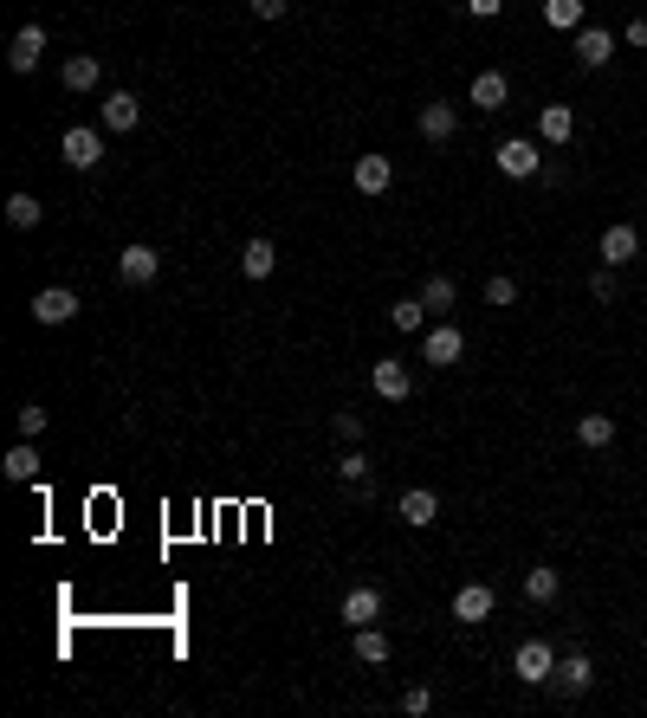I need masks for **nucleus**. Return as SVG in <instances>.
<instances>
[{
  "label": "nucleus",
  "mask_w": 647,
  "mask_h": 718,
  "mask_svg": "<svg viewBox=\"0 0 647 718\" xmlns=\"http://www.w3.org/2000/svg\"><path fill=\"white\" fill-rule=\"evenodd\" d=\"M466 356V330L453 324V317H440V324L421 330V363H434V369H453Z\"/></svg>",
  "instance_id": "f257e3e1"
},
{
  "label": "nucleus",
  "mask_w": 647,
  "mask_h": 718,
  "mask_svg": "<svg viewBox=\"0 0 647 718\" xmlns=\"http://www.w3.org/2000/svg\"><path fill=\"white\" fill-rule=\"evenodd\" d=\"M492 162H499V175H505V182H531V175L544 169V149L531 143V136H505V143L492 149Z\"/></svg>",
  "instance_id": "f03ea898"
},
{
  "label": "nucleus",
  "mask_w": 647,
  "mask_h": 718,
  "mask_svg": "<svg viewBox=\"0 0 647 718\" xmlns=\"http://www.w3.org/2000/svg\"><path fill=\"white\" fill-rule=\"evenodd\" d=\"M512 673L525 686H550V680H557V647H550V641H518Z\"/></svg>",
  "instance_id": "7ed1b4c3"
},
{
  "label": "nucleus",
  "mask_w": 647,
  "mask_h": 718,
  "mask_svg": "<svg viewBox=\"0 0 647 718\" xmlns=\"http://www.w3.org/2000/svg\"><path fill=\"white\" fill-rule=\"evenodd\" d=\"M59 156H65V169L91 175V169L104 162V136H98V130H85V123H72V130L59 136Z\"/></svg>",
  "instance_id": "20e7f679"
},
{
  "label": "nucleus",
  "mask_w": 647,
  "mask_h": 718,
  "mask_svg": "<svg viewBox=\"0 0 647 718\" xmlns=\"http://www.w3.org/2000/svg\"><path fill=\"white\" fill-rule=\"evenodd\" d=\"M33 317L46 330L72 324V317H78V292H72V285H46V292H33Z\"/></svg>",
  "instance_id": "39448f33"
},
{
  "label": "nucleus",
  "mask_w": 647,
  "mask_h": 718,
  "mask_svg": "<svg viewBox=\"0 0 647 718\" xmlns=\"http://www.w3.org/2000/svg\"><path fill=\"white\" fill-rule=\"evenodd\" d=\"M337 615L350 621V628H369V621H382V589H376V583H356V589H343Z\"/></svg>",
  "instance_id": "423d86ee"
},
{
  "label": "nucleus",
  "mask_w": 647,
  "mask_h": 718,
  "mask_svg": "<svg viewBox=\"0 0 647 718\" xmlns=\"http://www.w3.org/2000/svg\"><path fill=\"white\" fill-rule=\"evenodd\" d=\"M596 253H602V266H628V259L641 253V233L628 227V220H609V227H602V240H596Z\"/></svg>",
  "instance_id": "0eeeda50"
},
{
  "label": "nucleus",
  "mask_w": 647,
  "mask_h": 718,
  "mask_svg": "<svg viewBox=\"0 0 647 718\" xmlns=\"http://www.w3.org/2000/svg\"><path fill=\"white\" fill-rule=\"evenodd\" d=\"M156 272H162V253H156V246L136 240V246H123V253H117V279H123V285H149Z\"/></svg>",
  "instance_id": "6e6552de"
},
{
  "label": "nucleus",
  "mask_w": 647,
  "mask_h": 718,
  "mask_svg": "<svg viewBox=\"0 0 647 718\" xmlns=\"http://www.w3.org/2000/svg\"><path fill=\"white\" fill-rule=\"evenodd\" d=\"M369 382H376L382 402H408V395H415V376L402 369V356H382V363L369 369Z\"/></svg>",
  "instance_id": "1a4fd4ad"
},
{
  "label": "nucleus",
  "mask_w": 647,
  "mask_h": 718,
  "mask_svg": "<svg viewBox=\"0 0 647 718\" xmlns=\"http://www.w3.org/2000/svg\"><path fill=\"white\" fill-rule=\"evenodd\" d=\"M39 59H46V26H20L13 46H7V65L26 78V72H39Z\"/></svg>",
  "instance_id": "9d476101"
},
{
  "label": "nucleus",
  "mask_w": 647,
  "mask_h": 718,
  "mask_svg": "<svg viewBox=\"0 0 647 718\" xmlns=\"http://www.w3.org/2000/svg\"><path fill=\"white\" fill-rule=\"evenodd\" d=\"M98 117H104V130H136V123H143V98H136V91H104Z\"/></svg>",
  "instance_id": "9b49d317"
},
{
  "label": "nucleus",
  "mask_w": 647,
  "mask_h": 718,
  "mask_svg": "<svg viewBox=\"0 0 647 718\" xmlns=\"http://www.w3.org/2000/svg\"><path fill=\"white\" fill-rule=\"evenodd\" d=\"M609 59H615V33H602V26H583V33H576V65H583V72H602Z\"/></svg>",
  "instance_id": "f8f14e48"
},
{
  "label": "nucleus",
  "mask_w": 647,
  "mask_h": 718,
  "mask_svg": "<svg viewBox=\"0 0 647 718\" xmlns=\"http://www.w3.org/2000/svg\"><path fill=\"white\" fill-rule=\"evenodd\" d=\"M350 182H356V195H382V188L395 182V162L389 156H356L350 162Z\"/></svg>",
  "instance_id": "ddd939ff"
},
{
  "label": "nucleus",
  "mask_w": 647,
  "mask_h": 718,
  "mask_svg": "<svg viewBox=\"0 0 647 718\" xmlns=\"http://www.w3.org/2000/svg\"><path fill=\"white\" fill-rule=\"evenodd\" d=\"M421 136H428V143H453V130H460V110H453L447 98H434V104H421Z\"/></svg>",
  "instance_id": "4468645a"
},
{
  "label": "nucleus",
  "mask_w": 647,
  "mask_h": 718,
  "mask_svg": "<svg viewBox=\"0 0 647 718\" xmlns=\"http://www.w3.org/2000/svg\"><path fill=\"white\" fill-rule=\"evenodd\" d=\"M395 512H402V524H408V531H428V524L440 518V499H434L428 486H408V492H402V505H395Z\"/></svg>",
  "instance_id": "2eb2a0df"
},
{
  "label": "nucleus",
  "mask_w": 647,
  "mask_h": 718,
  "mask_svg": "<svg viewBox=\"0 0 647 718\" xmlns=\"http://www.w3.org/2000/svg\"><path fill=\"white\" fill-rule=\"evenodd\" d=\"M589 686H596V660H589V654H563L557 660V693H589Z\"/></svg>",
  "instance_id": "dca6fc26"
},
{
  "label": "nucleus",
  "mask_w": 647,
  "mask_h": 718,
  "mask_svg": "<svg viewBox=\"0 0 647 718\" xmlns=\"http://www.w3.org/2000/svg\"><path fill=\"white\" fill-rule=\"evenodd\" d=\"M486 615H492V589L486 583H460V589H453V621L473 628V621H486Z\"/></svg>",
  "instance_id": "f3484780"
},
{
  "label": "nucleus",
  "mask_w": 647,
  "mask_h": 718,
  "mask_svg": "<svg viewBox=\"0 0 647 718\" xmlns=\"http://www.w3.org/2000/svg\"><path fill=\"white\" fill-rule=\"evenodd\" d=\"M538 136H544L550 149H563V143L576 136V110H570V104H544V110H538Z\"/></svg>",
  "instance_id": "a211bd4d"
},
{
  "label": "nucleus",
  "mask_w": 647,
  "mask_h": 718,
  "mask_svg": "<svg viewBox=\"0 0 647 718\" xmlns=\"http://www.w3.org/2000/svg\"><path fill=\"white\" fill-rule=\"evenodd\" d=\"M544 26L550 33H583V13H589V0H544Z\"/></svg>",
  "instance_id": "6ab92c4d"
},
{
  "label": "nucleus",
  "mask_w": 647,
  "mask_h": 718,
  "mask_svg": "<svg viewBox=\"0 0 647 718\" xmlns=\"http://www.w3.org/2000/svg\"><path fill=\"white\" fill-rule=\"evenodd\" d=\"M65 91H98L104 85V65H98V52H78V59H65Z\"/></svg>",
  "instance_id": "aec40b11"
},
{
  "label": "nucleus",
  "mask_w": 647,
  "mask_h": 718,
  "mask_svg": "<svg viewBox=\"0 0 647 718\" xmlns=\"http://www.w3.org/2000/svg\"><path fill=\"white\" fill-rule=\"evenodd\" d=\"M272 266H279V246L272 240H246L240 246V272L246 279H272Z\"/></svg>",
  "instance_id": "412c9836"
},
{
  "label": "nucleus",
  "mask_w": 647,
  "mask_h": 718,
  "mask_svg": "<svg viewBox=\"0 0 647 718\" xmlns=\"http://www.w3.org/2000/svg\"><path fill=\"white\" fill-rule=\"evenodd\" d=\"M350 647H356L363 667H382V660H389V634H382L376 621H369V628H350Z\"/></svg>",
  "instance_id": "4be33fe9"
},
{
  "label": "nucleus",
  "mask_w": 647,
  "mask_h": 718,
  "mask_svg": "<svg viewBox=\"0 0 647 718\" xmlns=\"http://www.w3.org/2000/svg\"><path fill=\"white\" fill-rule=\"evenodd\" d=\"M557 570H550V563H531L525 570V602H538V609H550V602H557Z\"/></svg>",
  "instance_id": "5701e85b"
},
{
  "label": "nucleus",
  "mask_w": 647,
  "mask_h": 718,
  "mask_svg": "<svg viewBox=\"0 0 647 718\" xmlns=\"http://www.w3.org/2000/svg\"><path fill=\"white\" fill-rule=\"evenodd\" d=\"M505 98H512L505 72H479V78H473V104H479V110H505Z\"/></svg>",
  "instance_id": "b1692460"
},
{
  "label": "nucleus",
  "mask_w": 647,
  "mask_h": 718,
  "mask_svg": "<svg viewBox=\"0 0 647 718\" xmlns=\"http://www.w3.org/2000/svg\"><path fill=\"white\" fill-rule=\"evenodd\" d=\"M576 440H583V447H615V414H583V421H576Z\"/></svg>",
  "instance_id": "393cba45"
},
{
  "label": "nucleus",
  "mask_w": 647,
  "mask_h": 718,
  "mask_svg": "<svg viewBox=\"0 0 647 718\" xmlns=\"http://www.w3.org/2000/svg\"><path fill=\"white\" fill-rule=\"evenodd\" d=\"M389 324L402 330V337H421V330H428V305H421V298H402V305H389Z\"/></svg>",
  "instance_id": "a878e982"
},
{
  "label": "nucleus",
  "mask_w": 647,
  "mask_h": 718,
  "mask_svg": "<svg viewBox=\"0 0 647 718\" xmlns=\"http://www.w3.org/2000/svg\"><path fill=\"white\" fill-rule=\"evenodd\" d=\"M0 466H7V479H20V486H26V479H39V447H33V440H20V447H7V460H0Z\"/></svg>",
  "instance_id": "bb28decb"
},
{
  "label": "nucleus",
  "mask_w": 647,
  "mask_h": 718,
  "mask_svg": "<svg viewBox=\"0 0 647 718\" xmlns=\"http://www.w3.org/2000/svg\"><path fill=\"white\" fill-rule=\"evenodd\" d=\"M7 220H13L20 233H33L39 220H46V207H39V195H26V188H20V195H7Z\"/></svg>",
  "instance_id": "cd10ccee"
},
{
  "label": "nucleus",
  "mask_w": 647,
  "mask_h": 718,
  "mask_svg": "<svg viewBox=\"0 0 647 718\" xmlns=\"http://www.w3.org/2000/svg\"><path fill=\"white\" fill-rule=\"evenodd\" d=\"M453 298H460V292H453V279H447V272H434V279L421 285V305H428L434 317H453Z\"/></svg>",
  "instance_id": "c85d7f7f"
},
{
  "label": "nucleus",
  "mask_w": 647,
  "mask_h": 718,
  "mask_svg": "<svg viewBox=\"0 0 647 718\" xmlns=\"http://www.w3.org/2000/svg\"><path fill=\"white\" fill-rule=\"evenodd\" d=\"M486 305L492 311H512L518 305V279H512V272H492V279H486Z\"/></svg>",
  "instance_id": "c756f323"
},
{
  "label": "nucleus",
  "mask_w": 647,
  "mask_h": 718,
  "mask_svg": "<svg viewBox=\"0 0 647 718\" xmlns=\"http://www.w3.org/2000/svg\"><path fill=\"white\" fill-rule=\"evenodd\" d=\"M337 479H343L350 492H363V486H369V460H363L356 447H343V460H337Z\"/></svg>",
  "instance_id": "7c9ffc66"
},
{
  "label": "nucleus",
  "mask_w": 647,
  "mask_h": 718,
  "mask_svg": "<svg viewBox=\"0 0 647 718\" xmlns=\"http://www.w3.org/2000/svg\"><path fill=\"white\" fill-rule=\"evenodd\" d=\"M13 421H20V440H39V434H46V421H52V414L39 408V402H26L20 414H13Z\"/></svg>",
  "instance_id": "2f4dec72"
},
{
  "label": "nucleus",
  "mask_w": 647,
  "mask_h": 718,
  "mask_svg": "<svg viewBox=\"0 0 647 718\" xmlns=\"http://www.w3.org/2000/svg\"><path fill=\"white\" fill-rule=\"evenodd\" d=\"M330 427H337V440H343V447H356V440H363V414H356V408L330 414Z\"/></svg>",
  "instance_id": "473e14b6"
},
{
  "label": "nucleus",
  "mask_w": 647,
  "mask_h": 718,
  "mask_svg": "<svg viewBox=\"0 0 647 718\" xmlns=\"http://www.w3.org/2000/svg\"><path fill=\"white\" fill-rule=\"evenodd\" d=\"M589 292H596L602 305H615V292H622V285H615V266H596V279H589Z\"/></svg>",
  "instance_id": "72a5a7b5"
},
{
  "label": "nucleus",
  "mask_w": 647,
  "mask_h": 718,
  "mask_svg": "<svg viewBox=\"0 0 647 718\" xmlns=\"http://www.w3.org/2000/svg\"><path fill=\"white\" fill-rule=\"evenodd\" d=\"M428 706H434V693H428V686H402V712H408V718H421Z\"/></svg>",
  "instance_id": "f704fd0d"
},
{
  "label": "nucleus",
  "mask_w": 647,
  "mask_h": 718,
  "mask_svg": "<svg viewBox=\"0 0 647 718\" xmlns=\"http://www.w3.org/2000/svg\"><path fill=\"white\" fill-rule=\"evenodd\" d=\"M246 7H253L259 20H285V7H292V0H246Z\"/></svg>",
  "instance_id": "c9c22d12"
},
{
  "label": "nucleus",
  "mask_w": 647,
  "mask_h": 718,
  "mask_svg": "<svg viewBox=\"0 0 647 718\" xmlns=\"http://www.w3.org/2000/svg\"><path fill=\"white\" fill-rule=\"evenodd\" d=\"M466 13H473V20H499L505 0H466Z\"/></svg>",
  "instance_id": "e433bc0d"
},
{
  "label": "nucleus",
  "mask_w": 647,
  "mask_h": 718,
  "mask_svg": "<svg viewBox=\"0 0 647 718\" xmlns=\"http://www.w3.org/2000/svg\"><path fill=\"white\" fill-rule=\"evenodd\" d=\"M622 39H628V46H647V20H628V33H622Z\"/></svg>",
  "instance_id": "4c0bfd02"
}]
</instances>
